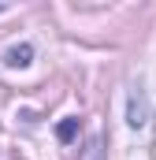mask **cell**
<instances>
[{"label": "cell", "mask_w": 156, "mask_h": 160, "mask_svg": "<svg viewBox=\"0 0 156 160\" xmlns=\"http://www.w3.org/2000/svg\"><path fill=\"white\" fill-rule=\"evenodd\" d=\"M130 127H141V123H145V104H141V97H138V93H130Z\"/></svg>", "instance_id": "2"}, {"label": "cell", "mask_w": 156, "mask_h": 160, "mask_svg": "<svg viewBox=\"0 0 156 160\" xmlns=\"http://www.w3.org/2000/svg\"><path fill=\"white\" fill-rule=\"evenodd\" d=\"M56 134H60V142H71V138L78 134V119H63V123H60V130H56Z\"/></svg>", "instance_id": "3"}, {"label": "cell", "mask_w": 156, "mask_h": 160, "mask_svg": "<svg viewBox=\"0 0 156 160\" xmlns=\"http://www.w3.org/2000/svg\"><path fill=\"white\" fill-rule=\"evenodd\" d=\"M30 60H34V48H30V45H15V48L4 52V63H7V67H26Z\"/></svg>", "instance_id": "1"}]
</instances>
